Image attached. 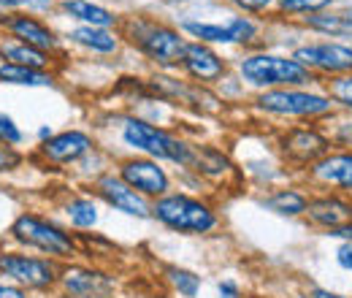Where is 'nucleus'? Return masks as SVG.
I'll list each match as a JSON object with an SVG mask.
<instances>
[{"mask_svg": "<svg viewBox=\"0 0 352 298\" xmlns=\"http://www.w3.org/2000/svg\"><path fill=\"white\" fill-rule=\"evenodd\" d=\"M217 290H220V298H239V293H241L239 285H236L233 279H222Z\"/></svg>", "mask_w": 352, "mask_h": 298, "instance_id": "35", "label": "nucleus"}, {"mask_svg": "<svg viewBox=\"0 0 352 298\" xmlns=\"http://www.w3.org/2000/svg\"><path fill=\"white\" fill-rule=\"evenodd\" d=\"M336 0H279V11L287 17H311L320 11H328Z\"/></svg>", "mask_w": 352, "mask_h": 298, "instance_id": "29", "label": "nucleus"}, {"mask_svg": "<svg viewBox=\"0 0 352 298\" xmlns=\"http://www.w3.org/2000/svg\"><path fill=\"white\" fill-rule=\"evenodd\" d=\"M182 68H184L198 85H212V82H220L222 76H225L228 63L222 60L209 43L187 41L184 57H182Z\"/></svg>", "mask_w": 352, "mask_h": 298, "instance_id": "14", "label": "nucleus"}, {"mask_svg": "<svg viewBox=\"0 0 352 298\" xmlns=\"http://www.w3.org/2000/svg\"><path fill=\"white\" fill-rule=\"evenodd\" d=\"M325 92L331 95V100L336 103L339 111L352 114V74L328 79V82H325Z\"/></svg>", "mask_w": 352, "mask_h": 298, "instance_id": "25", "label": "nucleus"}, {"mask_svg": "<svg viewBox=\"0 0 352 298\" xmlns=\"http://www.w3.org/2000/svg\"><path fill=\"white\" fill-rule=\"evenodd\" d=\"M63 11H65L68 17H74V19L89 25V28H106V30H109V28L117 22V17H114L109 8L95 6V3H89V0H71V3H63Z\"/></svg>", "mask_w": 352, "mask_h": 298, "instance_id": "21", "label": "nucleus"}, {"mask_svg": "<svg viewBox=\"0 0 352 298\" xmlns=\"http://www.w3.org/2000/svg\"><path fill=\"white\" fill-rule=\"evenodd\" d=\"M331 128H328V138L333 144V149H342V152H352V114H333L331 117Z\"/></svg>", "mask_w": 352, "mask_h": 298, "instance_id": "26", "label": "nucleus"}, {"mask_svg": "<svg viewBox=\"0 0 352 298\" xmlns=\"http://www.w3.org/2000/svg\"><path fill=\"white\" fill-rule=\"evenodd\" d=\"M309 182L322 190L352 195V152L333 149L307 171Z\"/></svg>", "mask_w": 352, "mask_h": 298, "instance_id": "13", "label": "nucleus"}, {"mask_svg": "<svg viewBox=\"0 0 352 298\" xmlns=\"http://www.w3.org/2000/svg\"><path fill=\"white\" fill-rule=\"evenodd\" d=\"M71 39L79 46L89 49V52H98V54H111L120 46L114 33H109L106 28H89V25H82V28L71 30Z\"/></svg>", "mask_w": 352, "mask_h": 298, "instance_id": "22", "label": "nucleus"}, {"mask_svg": "<svg viewBox=\"0 0 352 298\" xmlns=\"http://www.w3.org/2000/svg\"><path fill=\"white\" fill-rule=\"evenodd\" d=\"M279 149L287 163L309 171L317 160L333 152V144L328 138V130L320 128V123H301L279 133Z\"/></svg>", "mask_w": 352, "mask_h": 298, "instance_id": "6", "label": "nucleus"}, {"mask_svg": "<svg viewBox=\"0 0 352 298\" xmlns=\"http://www.w3.org/2000/svg\"><path fill=\"white\" fill-rule=\"evenodd\" d=\"M239 76L255 89H282V87H311L317 79L293 54L252 52L239 60Z\"/></svg>", "mask_w": 352, "mask_h": 298, "instance_id": "2", "label": "nucleus"}, {"mask_svg": "<svg viewBox=\"0 0 352 298\" xmlns=\"http://www.w3.org/2000/svg\"><path fill=\"white\" fill-rule=\"evenodd\" d=\"M230 3L241 11H250V14H261V11L274 6V0H230Z\"/></svg>", "mask_w": 352, "mask_h": 298, "instance_id": "32", "label": "nucleus"}, {"mask_svg": "<svg viewBox=\"0 0 352 298\" xmlns=\"http://www.w3.org/2000/svg\"><path fill=\"white\" fill-rule=\"evenodd\" d=\"M182 30L201 43H250L258 39V22L250 17H230L228 22H182Z\"/></svg>", "mask_w": 352, "mask_h": 298, "instance_id": "10", "label": "nucleus"}, {"mask_svg": "<svg viewBox=\"0 0 352 298\" xmlns=\"http://www.w3.org/2000/svg\"><path fill=\"white\" fill-rule=\"evenodd\" d=\"M166 277H168V282L174 285V290L179 293V296L195 298L198 296V290H201V277L192 274V271H187V268H176V266H171V268L166 271Z\"/></svg>", "mask_w": 352, "mask_h": 298, "instance_id": "27", "label": "nucleus"}, {"mask_svg": "<svg viewBox=\"0 0 352 298\" xmlns=\"http://www.w3.org/2000/svg\"><path fill=\"white\" fill-rule=\"evenodd\" d=\"M6 28L19 39L22 43H30V46H36V49H54L57 46V39H54V33L46 28L41 19H36V17H28V14H14L8 22H6Z\"/></svg>", "mask_w": 352, "mask_h": 298, "instance_id": "18", "label": "nucleus"}, {"mask_svg": "<svg viewBox=\"0 0 352 298\" xmlns=\"http://www.w3.org/2000/svg\"><path fill=\"white\" fill-rule=\"evenodd\" d=\"M152 217L176 233H212L217 228L214 209L187 193H168L152 204Z\"/></svg>", "mask_w": 352, "mask_h": 298, "instance_id": "4", "label": "nucleus"}, {"mask_svg": "<svg viewBox=\"0 0 352 298\" xmlns=\"http://www.w3.org/2000/svg\"><path fill=\"white\" fill-rule=\"evenodd\" d=\"M11 233H14L19 242H25V244H30V247H36V250H41V253H49V255H54V257H68L76 253V242H74L71 233H65V231L57 228L54 222L41 220V217H36V214H22V217H16V222L11 225Z\"/></svg>", "mask_w": 352, "mask_h": 298, "instance_id": "7", "label": "nucleus"}, {"mask_svg": "<svg viewBox=\"0 0 352 298\" xmlns=\"http://www.w3.org/2000/svg\"><path fill=\"white\" fill-rule=\"evenodd\" d=\"M22 141V130L14 125L11 117L0 114V144H19Z\"/></svg>", "mask_w": 352, "mask_h": 298, "instance_id": "30", "label": "nucleus"}, {"mask_svg": "<svg viewBox=\"0 0 352 298\" xmlns=\"http://www.w3.org/2000/svg\"><path fill=\"white\" fill-rule=\"evenodd\" d=\"M95 193L117 212L128 214V217H138L146 220L152 217V204L149 198H144L138 190H133L131 184H125L117 173H100L95 179Z\"/></svg>", "mask_w": 352, "mask_h": 298, "instance_id": "12", "label": "nucleus"}, {"mask_svg": "<svg viewBox=\"0 0 352 298\" xmlns=\"http://www.w3.org/2000/svg\"><path fill=\"white\" fill-rule=\"evenodd\" d=\"M309 298H350V296L336 293V290H328V288H320V285H311L309 288Z\"/></svg>", "mask_w": 352, "mask_h": 298, "instance_id": "34", "label": "nucleus"}, {"mask_svg": "<svg viewBox=\"0 0 352 298\" xmlns=\"http://www.w3.org/2000/svg\"><path fill=\"white\" fill-rule=\"evenodd\" d=\"M30 6V3H38V6H44L46 0H0V6H6V8H14V6Z\"/></svg>", "mask_w": 352, "mask_h": 298, "instance_id": "38", "label": "nucleus"}, {"mask_svg": "<svg viewBox=\"0 0 352 298\" xmlns=\"http://www.w3.org/2000/svg\"><path fill=\"white\" fill-rule=\"evenodd\" d=\"M3 54L14 63V65H25V68H36V71H44L49 65V54L44 49H36L30 43H6L3 46Z\"/></svg>", "mask_w": 352, "mask_h": 298, "instance_id": "23", "label": "nucleus"}, {"mask_svg": "<svg viewBox=\"0 0 352 298\" xmlns=\"http://www.w3.org/2000/svg\"><path fill=\"white\" fill-rule=\"evenodd\" d=\"M293 60H298L307 71L314 74V79L328 82L333 76H347L352 74V43L344 41H309L296 46Z\"/></svg>", "mask_w": 352, "mask_h": 298, "instance_id": "5", "label": "nucleus"}, {"mask_svg": "<svg viewBox=\"0 0 352 298\" xmlns=\"http://www.w3.org/2000/svg\"><path fill=\"white\" fill-rule=\"evenodd\" d=\"M16 163H19V155H16V152H11L8 147H0V171L14 169Z\"/></svg>", "mask_w": 352, "mask_h": 298, "instance_id": "33", "label": "nucleus"}, {"mask_svg": "<svg viewBox=\"0 0 352 298\" xmlns=\"http://www.w3.org/2000/svg\"><path fill=\"white\" fill-rule=\"evenodd\" d=\"M65 212H68L71 222L76 228H92V225H98V206H95L92 198H76V201H71L65 206Z\"/></svg>", "mask_w": 352, "mask_h": 298, "instance_id": "28", "label": "nucleus"}, {"mask_svg": "<svg viewBox=\"0 0 352 298\" xmlns=\"http://www.w3.org/2000/svg\"><path fill=\"white\" fill-rule=\"evenodd\" d=\"M333 260L339 268H344L347 274H352V242H339L336 253H333Z\"/></svg>", "mask_w": 352, "mask_h": 298, "instance_id": "31", "label": "nucleus"}, {"mask_svg": "<svg viewBox=\"0 0 352 298\" xmlns=\"http://www.w3.org/2000/svg\"><path fill=\"white\" fill-rule=\"evenodd\" d=\"M309 198H311V193L301 190V187H279V190H271L265 195L263 206L279 217H304Z\"/></svg>", "mask_w": 352, "mask_h": 298, "instance_id": "19", "label": "nucleus"}, {"mask_svg": "<svg viewBox=\"0 0 352 298\" xmlns=\"http://www.w3.org/2000/svg\"><path fill=\"white\" fill-rule=\"evenodd\" d=\"M133 41L138 43V49L149 60H155L157 65H166V68L182 65L184 46H187L179 30L168 28V25H157V22H135Z\"/></svg>", "mask_w": 352, "mask_h": 298, "instance_id": "8", "label": "nucleus"}, {"mask_svg": "<svg viewBox=\"0 0 352 298\" xmlns=\"http://www.w3.org/2000/svg\"><path fill=\"white\" fill-rule=\"evenodd\" d=\"M63 3H71V0H63Z\"/></svg>", "mask_w": 352, "mask_h": 298, "instance_id": "39", "label": "nucleus"}, {"mask_svg": "<svg viewBox=\"0 0 352 298\" xmlns=\"http://www.w3.org/2000/svg\"><path fill=\"white\" fill-rule=\"evenodd\" d=\"M117 176L125 184H131L133 190H138L144 198H155L157 201V198L168 195V190H171L168 171L160 166V160L146 158V155H141V158H125L120 163V169H117Z\"/></svg>", "mask_w": 352, "mask_h": 298, "instance_id": "9", "label": "nucleus"}, {"mask_svg": "<svg viewBox=\"0 0 352 298\" xmlns=\"http://www.w3.org/2000/svg\"><path fill=\"white\" fill-rule=\"evenodd\" d=\"M122 138L125 144L144 152L146 158H155V160H166V163H176V166H184L190 169V160H192V147L182 138H176L174 133L157 128L146 120H138V117H128L125 125H122Z\"/></svg>", "mask_w": 352, "mask_h": 298, "instance_id": "3", "label": "nucleus"}, {"mask_svg": "<svg viewBox=\"0 0 352 298\" xmlns=\"http://www.w3.org/2000/svg\"><path fill=\"white\" fill-rule=\"evenodd\" d=\"M63 285L76 298H100L111 290V279L103 277L100 271H89V268H65Z\"/></svg>", "mask_w": 352, "mask_h": 298, "instance_id": "17", "label": "nucleus"}, {"mask_svg": "<svg viewBox=\"0 0 352 298\" xmlns=\"http://www.w3.org/2000/svg\"><path fill=\"white\" fill-rule=\"evenodd\" d=\"M328 236H331V239H339V242H352V222L342 225V228H336V231H331Z\"/></svg>", "mask_w": 352, "mask_h": 298, "instance_id": "36", "label": "nucleus"}, {"mask_svg": "<svg viewBox=\"0 0 352 298\" xmlns=\"http://www.w3.org/2000/svg\"><path fill=\"white\" fill-rule=\"evenodd\" d=\"M0 82L25 85V87H49L52 85V76L44 74V71H36V68H25V65L6 63V65H0Z\"/></svg>", "mask_w": 352, "mask_h": 298, "instance_id": "24", "label": "nucleus"}, {"mask_svg": "<svg viewBox=\"0 0 352 298\" xmlns=\"http://www.w3.org/2000/svg\"><path fill=\"white\" fill-rule=\"evenodd\" d=\"M304 28L309 33H317V36H325V39H352V17L344 11H320V14H311L304 17Z\"/></svg>", "mask_w": 352, "mask_h": 298, "instance_id": "20", "label": "nucleus"}, {"mask_svg": "<svg viewBox=\"0 0 352 298\" xmlns=\"http://www.w3.org/2000/svg\"><path fill=\"white\" fill-rule=\"evenodd\" d=\"M304 217H307V222L311 228H317V231H322L328 236L331 231L352 222V195L333 193V190L314 193L309 198V206Z\"/></svg>", "mask_w": 352, "mask_h": 298, "instance_id": "11", "label": "nucleus"}, {"mask_svg": "<svg viewBox=\"0 0 352 298\" xmlns=\"http://www.w3.org/2000/svg\"><path fill=\"white\" fill-rule=\"evenodd\" d=\"M255 106L268 117L298 120V123H325L339 109L331 95L314 87H282V89H263L255 98Z\"/></svg>", "mask_w": 352, "mask_h": 298, "instance_id": "1", "label": "nucleus"}, {"mask_svg": "<svg viewBox=\"0 0 352 298\" xmlns=\"http://www.w3.org/2000/svg\"><path fill=\"white\" fill-rule=\"evenodd\" d=\"M0 298H25V293L19 288H8V285H0Z\"/></svg>", "mask_w": 352, "mask_h": 298, "instance_id": "37", "label": "nucleus"}, {"mask_svg": "<svg viewBox=\"0 0 352 298\" xmlns=\"http://www.w3.org/2000/svg\"><path fill=\"white\" fill-rule=\"evenodd\" d=\"M0 268L14 277L16 282L28 285V288H49L57 279V268L41 260V257L30 255H0Z\"/></svg>", "mask_w": 352, "mask_h": 298, "instance_id": "15", "label": "nucleus"}, {"mask_svg": "<svg viewBox=\"0 0 352 298\" xmlns=\"http://www.w3.org/2000/svg\"><path fill=\"white\" fill-rule=\"evenodd\" d=\"M92 149V138H89L85 130H65V133H57L41 147L44 158L54 160V163H76L82 160Z\"/></svg>", "mask_w": 352, "mask_h": 298, "instance_id": "16", "label": "nucleus"}]
</instances>
